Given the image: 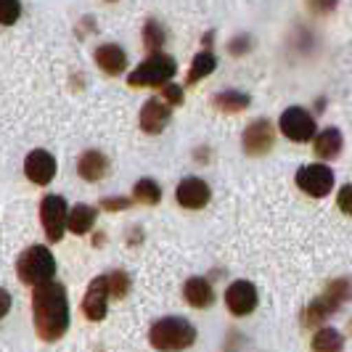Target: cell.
I'll return each instance as SVG.
<instances>
[{"mask_svg":"<svg viewBox=\"0 0 352 352\" xmlns=\"http://www.w3.org/2000/svg\"><path fill=\"white\" fill-rule=\"evenodd\" d=\"M32 318H35L37 336L45 342H56L69 329V297L64 283L43 281L35 283L32 292Z\"/></svg>","mask_w":352,"mask_h":352,"instance_id":"cell-1","label":"cell"},{"mask_svg":"<svg viewBox=\"0 0 352 352\" xmlns=\"http://www.w3.org/2000/svg\"><path fill=\"white\" fill-rule=\"evenodd\" d=\"M148 339L157 350H186L196 342V329L186 318H162L151 326Z\"/></svg>","mask_w":352,"mask_h":352,"instance_id":"cell-2","label":"cell"},{"mask_svg":"<svg viewBox=\"0 0 352 352\" xmlns=\"http://www.w3.org/2000/svg\"><path fill=\"white\" fill-rule=\"evenodd\" d=\"M175 72H177V64L173 56H167V53H162V51H154L138 69L130 72L127 82H130L133 88H159V85L170 82V80L175 77Z\"/></svg>","mask_w":352,"mask_h":352,"instance_id":"cell-3","label":"cell"},{"mask_svg":"<svg viewBox=\"0 0 352 352\" xmlns=\"http://www.w3.org/2000/svg\"><path fill=\"white\" fill-rule=\"evenodd\" d=\"M16 276L19 281L27 283V286L51 281L53 276H56V260H53L51 249L35 244L27 252H21V257H19L16 263Z\"/></svg>","mask_w":352,"mask_h":352,"instance_id":"cell-4","label":"cell"},{"mask_svg":"<svg viewBox=\"0 0 352 352\" xmlns=\"http://www.w3.org/2000/svg\"><path fill=\"white\" fill-rule=\"evenodd\" d=\"M69 204H67V199L64 196H45L43 201H40V223H43V228H45V236H48V241H61L64 239V230H67V210Z\"/></svg>","mask_w":352,"mask_h":352,"instance_id":"cell-5","label":"cell"},{"mask_svg":"<svg viewBox=\"0 0 352 352\" xmlns=\"http://www.w3.org/2000/svg\"><path fill=\"white\" fill-rule=\"evenodd\" d=\"M297 186L313 199H323L334 188V170L329 164H305L297 170Z\"/></svg>","mask_w":352,"mask_h":352,"instance_id":"cell-6","label":"cell"},{"mask_svg":"<svg viewBox=\"0 0 352 352\" xmlns=\"http://www.w3.org/2000/svg\"><path fill=\"white\" fill-rule=\"evenodd\" d=\"M278 127H281V133L289 141L305 143L316 135V117L310 111H305L302 106H292L281 114Z\"/></svg>","mask_w":352,"mask_h":352,"instance_id":"cell-7","label":"cell"},{"mask_svg":"<svg viewBox=\"0 0 352 352\" xmlns=\"http://www.w3.org/2000/svg\"><path fill=\"white\" fill-rule=\"evenodd\" d=\"M257 302H260V294H257V286L252 281H233L226 292V305H228L230 313L239 318L254 313Z\"/></svg>","mask_w":352,"mask_h":352,"instance_id":"cell-8","label":"cell"},{"mask_svg":"<svg viewBox=\"0 0 352 352\" xmlns=\"http://www.w3.org/2000/svg\"><path fill=\"white\" fill-rule=\"evenodd\" d=\"M210 186L201 180V177H183L175 188V199L180 207L186 210H201L210 204Z\"/></svg>","mask_w":352,"mask_h":352,"instance_id":"cell-9","label":"cell"},{"mask_svg":"<svg viewBox=\"0 0 352 352\" xmlns=\"http://www.w3.org/2000/svg\"><path fill=\"white\" fill-rule=\"evenodd\" d=\"M109 283H106V276H98L93 278L82 297V313L88 320H104L106 313H109Z\"/></svg>","mask_w":352,"mask_h":352,"instance_id":"cell-10","label":"cell"},{"mask_svg":"<svg viewBox=\"0 0 352 352\" xmlns=\"http://www.w3.org/2000/svg\"><path fill=\"white\" fill-rule=\"evenodd\" d=\"M24 175L30 177L35 186H48L56 177V159H53V154L43 151V148L30 151L27 159H24Z\"/></svg>","mask_w":352,"mask_h":352,"instance_id":"cell-11","label":"cell"},{"mask_svg":"<svg viewBox=\"0 0 352 352\" xmlns=\"http://www.w3.org/2000/svg\"><path fill=\"white\" fill-rule=\"evenodd\" d=\"M273 127L267 120H254V122L249 124L247 130H244V151L252 154V157H260V154H267L270 148H273Z\"/></svg>","mask_w":352,"mask_h":352,"instance_id":"cell-12","label":"cell"},{"mask_svg":"<svg viewBox=\"0 0 352 352\" xmlns=\"http://www.w3.org/2000/svg\"><path fill=\"white\" fill-rule=\"evenodd\" d=\"M170 122V104L159 101V98H148L141 109V130L148 135L162 133Z\"/></svg>","mask_w":352,"mask_h":352,"instance_id":"cell-13","label":"cell"},{"mask_svg":"<svg viewBox=\"0 0 352 352\" xmlns=\"http://www.w3.org/2000/svg\"><path fill=\"white\" fill-rule=\"evenodd\" d=\"M183 297L196 310H207V307L214 305V289H212V283L207 278L194 276V278H188L186 286H183Z\"/></svg>","mask_w":352,"mask_h":352,"instance_id":"cell-14","label":"cell"},{"mask_svg":"<svg viewBox=\"0 0 352 352\" xmlns=\"http://www.w3.org/2000/svg\"><path fill=\"white\" fill-rule=\"evenodd\" d=\"M96 64H98L101 72L117 77V74H122L124 67H127V53H124L120 45H114V43H106V45H98V48H96Z\"/></svg>","mask_w":352,"mask_h":352,"instance_id":"cell-15","label":"cell"},{"mask_svg":"<svg viewBox=\"0 0 352 352\" xmlns=\"http://www.w3.org/2000/svg\"><path fill=\"white\" fill-rule=\"evenodd\" d=\"M77 173H80L82 180L96 183V180L106 177V173H109V159L101 151H85L77 162Z\"/></svg>","mask_w":352,"mask_h":352,"instance_id":"cell-16","label":"cell"},{"mask_svg":"<svg viewBox=\"0 0 352 352\" xmlns=\"http://www.w3.org/2000/svg\"><path fill=\"white\" fill-rule=\"evenodd\" d=\"M339 307H342V305L334 302L326 292H323L318 300H313L310 305H307V310L302 313V323H305V326H318V323H323L326 318L334 316Z\"/></svg>","mask_w":352,"mask_h":352,"instance_id":"cell-17","label":"cell"},{"mask_svg":"<svg viewBox=\"0 0 352 352\" xmlns=\"http://www.w3.org/2000/svg\"><path fill=\"white\" fill-rule=\"evenodd\" d=\"M342 146H344V138H342V133L336 127H326L323 133L316 135V154L320 159H326V162L339 157L342 154Z\"/></svg>","mask_w":352,"mask_h":352,"instance_id":"cell-18","label":"cell"},{"mask_svg":"<svg viewBox=\"0 0 352 352\" xmlns=\"http://www.w3.org/2000/svg\"><path fill=\"white\" fill-rule=\"evenodd\" d=\"M93 226H96V210H93L90 204H77V207L67 214V228H69L72 233H77V236L90 233Z\"/></svg>","mask_w":352,"mask_h":352,"instance_id":"cell-19","label":"cell"},{"mask_svg":"<svg viewBox=\"0 0 352 352\" xmlns=\"http://www.w3.org/2000/svg\"><path fill=\"white\" fill-rule=\"evenodd\" d=\"M249 93H239V90H226V93H220V96H214V106L220 109V111H244L249 106Z\"/></svg>","mask_w":352,"mask_h":352,"instance_id":"cell-20","label":"cell"},{"mask_svg":"<svg viewBox=\"0 0 352 352\" xmlns=\"http://www.w3.org/2000/svg\"><path fill=\"white\" fill-rule=\"evenodd\" d=\"M217 67V58H214V53L204 51V53H196L194 56V64H191V69H188V82L194 85L199 80H204L207 74H212Z\"/></svg>","mask_w":352,"mask_h":352,"instance_id":"cell-21","label":"cell"},{"mask_svg":"<svg viewBox=\"0 0 352 352\" xmlns=\"http://www.w3.org/2000/svg\"><path fill=\"white\" fill-rule=\"evenodd\" d=\"M133 199L151 207V204H159V199H162V188H159L157 180H151V177H141V180L135 183V188H133Z\"/></svg>","mask_w":352,"mask_h":352,"instance_id":"cell-22","label":"cell"},{"mask_svg":"<svg viewBox=\"0 0 352 352\" xmlns=\"http://www.w3.org/2000/svg\"><path fill=\"white\" fill-rule=\"evenodd\" d=\"M342 344H344V339H342V334L336 331V329H320L316 334V339H313V350H342Z\"/></svg>","mask_w":352,"mask_h":352,"instance_id":"cell-23","label":"cell"},{"mask_svg":"<svg viewBox=\"0 0 352 352\" xmlns=\"http://www.w3.org/2000/svg\"><path fill=\"white\" fill-rule=\"evenodd\" d=\"M106 283H109V294L117 297V300H122L124 294L130 292V276H127L124 270L109 273V276H106Z\"/></svg>","mask_w":352,"mask_h":352,"instance_id":"cell-24","label":"cell"},{"mask_svg":"<svg viewBox=\"0 0 352 352\" xmlns=\"http://www.w3.org/2000/svg\"><path fill=\"white\" fill-rule=\"evenodd\" d=\"M143 43H146V48L148 51H159L162 48V43H164V30H162V24L159 21H146V27H143Z\"/></svg>","mask_w":352,"mask_h":352,"instance_id":"cell-25","label":"cell"},{"mask_svg":"<svg viewBox=\"0 0 352 352\" xmlns=\"http://www.w3.org/2000/svg\"><path fill=\"white\" fill-rule=\"evenodd\" d=\"M326 294H329L334 302H339V305H344V302L352 300V281H347V278H336V281H331L329 286H326Z\"/></svg>","mask_w":352,"mask_h":352,"instance_id":"cell-26","label":"cell"},{"mask_svg":"<svg viewBox=\"0 0 352 352\" xmlns=\"http://www.w3.org/2000/svg\"><path fill=\"white\" fill-rule=\"evenodd\" d=\"M21 16V3L19 0H0V24L11 27Z\"/></svg>","mask_w":352,"mask_h":352,"instance_id":"cell-27","label":"cell"},{"mask_svg":"<svg viewBox=\"0 0 352 352\" xmlns=\"http://www.w3.org/2000/svg\"><path fill=\"white\" fill-rule=\"evenodd\" d=\"M162 88H164V101H167L170 106L183 104V88H180V85H175V82H164Z\"/></svg>","mask_w":352,"mask_h":352,"instance_id":"cell-28","label":"cell"},{"mask_svg":"<svg viewBox=\"0 0 352 352\" xmlns=\"http://www.w3.org/2000/svg\"><path fill=\"white\" fill-rule=\"evenodd\" d=\"M336 204H339V210L344 212V214H350L352 217V183L342 186V191H339V196H336Z\"/></svg>","mask_w":352,"mask_h":352,"instance_id":"cell-29","label":"cell"},{"mask_svg":"<svg viewBox=\"0 0 352 352\" xmlns=\"http://www.w3.org/2000/svg\"><path fill=\"white\" fill-rule=\"evenodd\" d=\"M101 207L109 212H117V210H124V207H130V199L127 196H117V199H104L101 201Z\"/></svg>","mask_w":352,"mask_h":352,"instance_id":"cell-30","label":"cell"},{"mask_svg":"<svg viewBox=\"0 0 352 352\" xmlns=\"http://www.w3.org/2000/svg\"><path fill=\"white\" fill-rule=\"evenodd\" d=\"M11 302H14L11 300V294H8L6 289H0V320L11 313Z\"/></svg>","mask_w":352,"mask_h":352,"instance_id":"cell-31","label":"cell"},{"mask_svg":"<svg viewBox=\"0 0 352 352\" xmlns=\"http://www.w3.org/2000/svg\"><path fill=\"white\" fill-rule=\"evenodd\" d=\"M109 3H111V0H109Z\"/></svg>","mask_w":352,"mask_h":352,"instance_id":"cell-32","label":"cell"}]
</instances>
